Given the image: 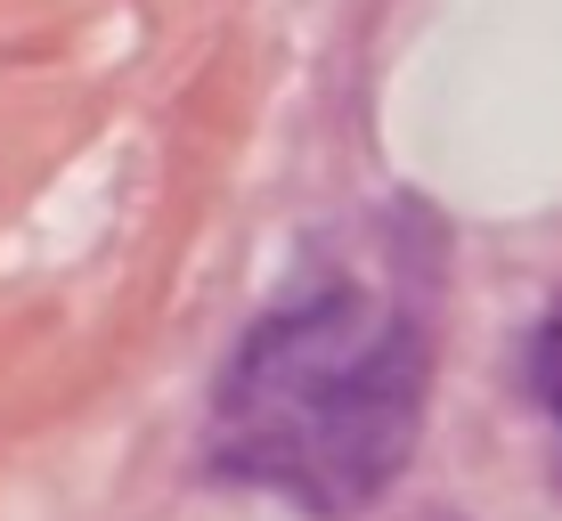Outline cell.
I'll use <instances>...</instances> for the list:
<instances>
[{
    "mask_svg": "<svg viewBox=\"0 0 562 521\" xmlns=\"http://www.w3.org/2000/svg\"><path fill=\"white\" fill-rule=\"evenodd\" d=\"M432 326L408 269H326L294 285L212 392V473L302 506L367 513L424 440Z\"/></svg>",
    "mask_w": 562,
    "mask_h": 521,
    "instance_id": "1",
    "label": "cell"
},
{
    "mask_svg": "<svg viewBox=\"0 0 562 521\" xmlns=\"http://www.w3.org/2000/svg\"><path fill=\"white\" fill-rule=\"evenodd\" d=\"M530 399L554 416V432H562V310H547L538 335H530Z\"/></svg>",
    "mask_w": 562,
    "mask_h": 521,
    "instance_id": "2",
    "label": "cell"
},
{
    "mask_svg": "<svg viewBox=\"0 0 562 521\" xmlns=\"http://www.w3.org/2000/svg\"><path fill=\"white\" fill-rule=\"evenodd\" d=\"M424 521H457V513H424Z\"/></svg>",
    "mask_w": 562,
    "mask_h": 521,
    "instance_id": "3",
    "label": "cell"
}]
</instances>
